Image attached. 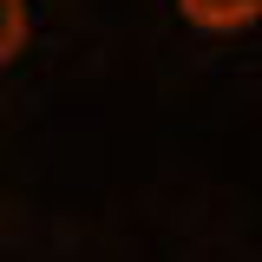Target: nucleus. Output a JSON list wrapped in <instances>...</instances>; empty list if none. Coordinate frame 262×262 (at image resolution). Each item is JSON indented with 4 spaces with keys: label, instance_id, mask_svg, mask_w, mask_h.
<instances>
[{
    "label": "nucleus",
    "instance_id": "1",
    "mask_svg": "<svg viewBox=\"0 0 262 262\" xmlns=\"http://www.w3.org/2000/svg\"><path fill=\"white\" fill-rule=\"evenodd\" d=\"M177 7H184V20H196L210 33H236L262 13V0H177Z\"/></svg>",
    "mask_w": 262,
    "mask_h": 262
},
{
    "label": "nucleus",
    "instance_id": "2",
    "mask_svg": "<svg viewBox=\"0 0 262 262\" xmlns=\"http://www.w3.org/2000/svg\"><path fill=\"white\" fill-rule=\"evenodd\" d=\"M27 46V0H0V66Z\"/></svg>",
    "mask_w": 262,
    "mask_h": 262
}]
</instances>
